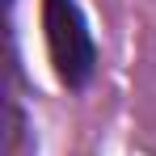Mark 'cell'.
Masks as SVG:
<instances>
[{
    "label": "cell",
    "mask_w": 156,
    "mask_h": 156,
    "mask_svg": "<svg viewBox=\"0 0 156 156\" xmlns=\"http://www.w3.org/2000/svg\"><path fill=\"white\" fill-rule=\"evenodd\" d=\"M42 30H47V47H51V63L59 80L68 89H84L97 68V47H93L80 4L76 0H42Z\"/></svg>",
    "instance_id": "6da1fadb"
}]
</instances>
